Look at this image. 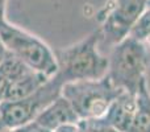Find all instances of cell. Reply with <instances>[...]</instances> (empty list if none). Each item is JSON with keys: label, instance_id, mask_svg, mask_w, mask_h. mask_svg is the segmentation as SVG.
<instances>
[{"label": "cell", "instance_id": "obj_17", "mask_svg": "<svg viewBox=\"0 0 150 132\" xmlns=\"http://www.w3.org/2000/svg\"><path fill=\"white\" fill-rule=\"evenodd\" d=\"M7 1L8 0H0V25H3L4 23H7L5 19V8H7Z\"/></svg>", "mask_w": 150, "mask_h": 132}, {"label": "cell", "instance_id": "obj_5", "mask_svg": "<svg viewBox=\"0 0 150 132\" xmlns=\"http://www.w3.org/2000/svg\"><path fill=\"white\" fill-rule=\"evenodd\" d=\"M62 93V85L55 77L47 79L36 93L18 101H4L0 103V114L11 131L33 122L37 115Z\"/></svg>", "mask_w": 150, "mask_h": 132}, {"label": "cell", "instance_id": "obj_8", "mask_svg": "<svg viewBox=\"0 0 150 132\" xmlns=\"http://www.w3.org/2000/svg\"><path fill=\"white\" fill-rule=\"evenodd\" d=\"M34 120L52 132L62 126L80 122L70 102L62 94L58 95L50 104H47Z\"/></svg>", "mask_w": 150, "mask_h": 132}, {"label": "cell", "instance_id": "obj_14", "mask_svg": "<svg viewBox=\"0 0 150 132\" xmlns=\"http://www.w3.org/2000/svg\"><path fill=\"white\" fill-rule=\"evenodd\" d=\"M13 132H52L49 131L47 128L42 127L40 123H37L36 120H33V122H29L26 123V124L21 126V127L16 128V130H12Z\"/></svg>", "mask_w": 150, "mask_h": 132}, {"label": "cell", "instance_id": "obj_6", "mask_svg": "<svg viewBox=\"0 0 150 132\" xmlns=\"http://www.w3.org/2000/svg\"><path fill=\"white\" fill-rule=\"evenodd\" d=\"M146 5V0H115L99 28L101 42L113 46L133 31Z\"/></svg>", "mask_w": 150, "mask_h": 132}, {"label": "cell", "instance_id": "obj_2", "mask_svg": "<svg viewBox=\"0 0 150 132\" xmlns=\"http://www.w3.org/2000/svg\"><path fill=\"white\" fill-rule=\"evenodd\" d=\"M149 69V49L145 41L128 36L113 45L108 56L107 77L117 88L137 94L146 81Z\"/></svg>", "mask_w": 150, "mask_h": 132}, {"label": "cell", "instance_id": "obj_18", "mask_svg": "<svg viewBox=\"0 0 150 132\" xmlns=\"http://www.w3.org/2000/svg\"><path fill=\"white\" fill-rule=\"evenodd\" d=\"M8 49H7V46L4 45V42H3V40L0 39V65H1V62L5 60V57L8 56Z\"/></svg>", "mask_w": 150, "mask_h": 132}, {"label": "cell", "instance_id": "obj_3", "mask_svg": "<svg viewBox=\"0 0 150 132\" xmlns=\"http://www.w3.org/2000/svg\"><path fill=\"white\" fill-rule=\"evenodd\" d=\"M121 91L104 75L99 79L66 83L61 94L70 102L79 120H93L105 114L109 104Z\"/></svg>", "mask_w": 150, "mask_h": 132}, {"label": "cell", "instance_id": "obj_19", "mask_svg": "<svg viewBox=\"0 0 150 132\" xmlns=\"http://www.w3.org/2000/svg\"><path fill=\"white\" fill-rule=\"evenodd\" d=\"M8 131H11V130L7 127V126H5L4 120H3L1 114H0V132H8Z\"/></svg>", "mask_w": 150, "mask_h": 132}, {"label": "cell", "instance_id": "obj_16", "mask_svg": "<svg viewBox=\"0 0 150 132\" xmlns=\"http://www.w3.org/2000/svg\"><path fill=\"white\" fill-rule=\"evenodd\" d=\"M53 132H84L82 124L79 123H73V124H66L62 127H58L57 130H54Z\"/></svg>", "mask_w": 150, "mask_h": 132}, {"label": "cell", "instance_id": "obj_1", "mask_svg": "<svg viewBox=\"0 0 150 132\" xmlns=\"http://www.w3.org/2000/svg\"><path fill=\"white\" fill-rule=\"evenodd\" d=\"M100 44L101 33L96 29L76 44L55 50L58 71L54 77L62 87L66 83L99 79L107 75L108 57L101 54L99 50Z\"/></svg>", "mask_w": 150, "mask_h": 132}, {"label": "cell", "instance_id": "obj_9", "mask_svg": "<svg viewBox=\"0 0 150 132\" xmlns=\"http://www.w3.org/2000/svg\"><path fill=\"white\" fill-rule=\"evenodd\" d=\"M128 132H150V91L148 82L136 94V112Z\"/></svg>", "mask_w": 150, "mask_h": 132}, {"label": "cell", "instance_id": "obj_20", "mask_svg": "<svg viewBox=\"0 0 150 132\" xmlns=\"http://www.w3.org/2000/svg\"><path fill=\"white\" fill-rule=\"evenodd\" d=\"M8 132H13V131H8Z\"/></svg>", "mask_w": 150, "mask_h": 132}, {"label": "cell", "instance_id": "obj_4", "mask_svg": "<svg viewBox=\"0 0 150 132\" xmlns=\"http://www.w3.org/2000/svg\"><path fill=\"white\" fill-rule=\"evenodd\" d=\"M0 39L8 52L20 58L34 71L41 73L47 78L57 74L58 62L55 53L37 36L7 21L0 25Z\"/></svg>", "mask_w": 150, "mask_h": 132}, {"label": "cell", "instance_id": "obj_13", "mask_svg": "<svg viewBox=\"0 0 150 132\" xmlns=\"http://www.w3.org/2000/svg\"><path fill=\"white\" fill-rule=\"evenodd\" d=\"M84 132H119L115 130L113 127L103 123L100 119H93V120H80Z\"/></svg>", "mask_w": 150, "mask_h": 132}, {"label": "cell", "instance_id": "obj_10", "mask_svg": "<svg viewBox=\"0 0 150 132\" xmlns=\"http://www.w3.org/2000/svg\"><path fill=\"white\" fill-rule=\"evenodd\" d=\"M47 79L49 78L46 75L38 71H32L30 74L25 75L24 78L16 81L9 86L5 101H18V99L26 98L33 93H36L42 85H45Z\"/></svg>", "mask_w": 150, "mask_h": 132}, {"label": "cell", "instance_id": "obj_11", "mask_svg": "<svg viewBox=\"0 0 150 132\" xmlns=\"http://www.w3.org/2000/svg\"><path fill=\"white\" fill-rule=\"evenodd\" d=\"M32 71H34V70L30 69L28 65H25L20 58L13 56L12 53H8L5 60L0 65V73L7 78L11 85L13 82H16V81L24 78L25 75L30 74Z\"/></svg>", "mask_w": 150, "mask_h": 132}, {"label": "cell", "instance_id": "obj_7", "mask_svg": "<svg viewBox=\"0 0 150 132\" xmlns=\"http://www.w3.org/2000/svg\"><path fill=\"white\" fill-rule=\"evenodd\" d=\"M136 112V95L121 91L109 104L100 120L119 132H128Z\"/></svg>", "mask_w": 150, "mask_h": 132}, {"label": "cell", "instance_id": "obj_12", "mask_svg": "<svg viewBox=\"0 0 150 132\" xmlns=\"http://www.w3.org/2000/svg\"><path fill=\"white\" fill-rule=\"evenodd\" d=\"M130 36L145 42L150 39V0H146L145 9H144L140 20L134 25L133 31L130 32Z\"/></svg>", "mask_w": 150, "mask_h": 132}, {"label": "cell", "instance_id": "obj_15", "mask_svg": "<svg viewBox=\"0 0 150 132\" xmlns=\"http://www.w3.org/2000/svg\"><path fill=\"white\" fill-rule=\"evenodd\" d=\"M9 86L11 83L8 82V79L4 77V75L0 73V103L5 101L7 98V94H8V90H9Z\"/></svg>", "mask_w": 150, "mask_h": 132}]
</instances>
